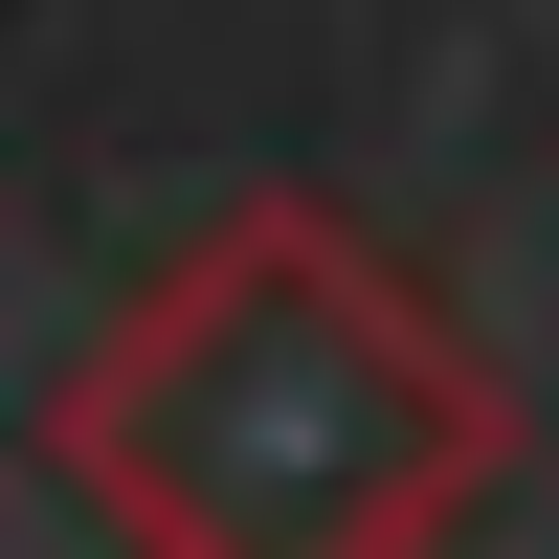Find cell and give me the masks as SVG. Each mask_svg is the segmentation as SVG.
<instances>
[{
  "label": "cell",
  "instance_id": "6da1fadb",
  "mask_svg": "<svg viewBox=\"0 0 559 559\" xmlns=\"http://www.w3.org/2000/svg\"><path fill=\"white\" fill-rule=\"evenodd\" d=\"M45 492L112 559H471L515 492V358L426 247L247 179L45 358Z\"/></svg>",
  "mask_w": 559,
  "mask_h": 559
}]
</instances>
